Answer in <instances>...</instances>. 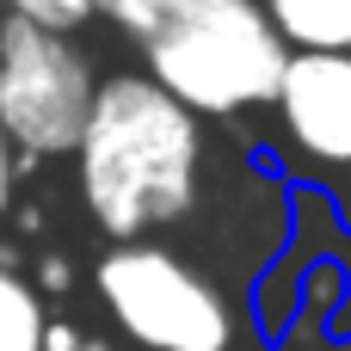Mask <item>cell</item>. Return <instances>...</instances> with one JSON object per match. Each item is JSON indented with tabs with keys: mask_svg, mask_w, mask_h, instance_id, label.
I'll use <instances>...</instances> for the list:
<instances>
[{
	"mask_svg": "<svg viewBox=\"0 0 351 351\" xmlns=\"http://www.w3.org/2000/svg\"><path fill=\"white\" fill-rule=\"evenodd\" d=\"M204 117L173 105L148 74H105L74 142V185L111 247L148 241L197 210L204 191Z\"/></svg>",
	"mask_w": 351,
	"mask_h": 351,
	"instance_id": "obj_1",
	"label": "cell"
},
{
	"mask_svg": "<svg viewBox=\"0 0 351 351\" xmlns=\"http://www.w3.org/2000/svg\"><path fill=\"white\" fill-rule=\"evenodd\" d=\"M136 49L148 62V80L191 117L271 105L278 68L290 56L259 0H173Z\"/></svg>",
	"mask_w": 351,
	"mask_h": 351,
	"instance_id": "obj_2",
	"label": "cell"
},
{
	"mask_svg": "<svg viewBox=\"0 0 351 351\" xmlns=\"http://www.w3.org/2000/svg\"><path fill=\"white\" fill-rule=\"evenodd\" d=\"M93 290L111 327L142 351H234V308L216 278L160 241L105 247L93 265Z\"/></svg>",
	"mask_w": 351,
	"mask_h": 351,
	"instance_id": "obj_3",
	"label": "cell"
},
{
	"mask_svg": "<svg viewBox=\"0 0 351 351\" xmlns=\"http://www.w3.org/2000/svg\"><path fill=\"white\" fill-rule=\"evenodd\" d=\"M99 74L74 37L37 31L25 19H0V130L12 154L56 160L74 154Z\"/></svg>",
	"mask_w": 351,
	"mask_h": 351,
	"instance_id": "obj_4",
	"label": "cell"
},
{
	"mask_svg": "<svg viewBox=\"0 0 351 351\" xmlns=\"http://www.w3.org/2000/svg\"><path fill=\"white\" fill-rule=\"evenodd\" d=\"M271 111L308 167H351V49H290Z\"/></svg>",
	"mask_w": 351,
	"mask_h": 351,
	"instance_id": "obj_5",
	"label": "cell"
},
{
	"mask_svg": "<svg viewBox=\"0 0 351 351\" xmlns=\"http://www.w3.org/2000/svg\"><path fill=\"white\" fill-rule=\"evenodd\" d=\"M284 49H351V0H259Z\"/></svg>",
	"mask_w": 351,
	"mask_h": 351,
	"instance_id": "obj_6",
	"label": "cell"
},
{
	"mask_svg": "<svg viewBox=\"0 0 351 351\" xmlns=\"http://www.w3.org/2000/svg\"><path fill=\"white\" fill-rule=\"evenodd\" d=\"M43 339H49V315L37 290L0 265V351H43Z\"/></svg>",
	"mask_w": 351,
	"mask_h": 351,
	"instance_id": "obj_7",
	"label": "cell"
},
{
	"mask_svg": "<svg viewBox=\"0 0 351 351\" xmlns=\"http://www.w3.org/2000/svg\"><path fill=\"white\" fill-rule=\"evenodd\" d=\"M6 19H25L37 31L74 37L80 25H93V0H6Z\"/></svg>",
	"mask_w": 351,
	"mask_h": 351,
	"instance_id": "obj_8",
	"label": "cell"
},
{
	"mask_svg": "<svg viewBox=\"0 0 351 351\" xmlns=\"http://www.w3.org/2000/svg\"><path fill=\"white\" fill-rule=\"evenodd\" d=\"M12 185H19V154H12V142L0 130V216L12 210Z\"/></svg>",
	"mask_w": 351,
	"mask_h": 351,
	"instance_id": "obj_9",
	"label": "cell"
},
{
	"mask_svg": "<svg viewBox=\"0 0 351 351\" xmlns=\"http://www.w3.org/2000/svg\"><path fill=\"white\" fill-rule=\"evenodd\" d=\"M43 351H111V346H105V339H80V333H68V327H49Z\"/></svg>",
	"mask_w": 351,
	"mask_h": 351,
	"instance_id": "obj_10",
	"label": "cell"
},
{
	"mask_svg": "<svg viewBox=\"0 0 351 351\" xmlns=\"http://www.w3.org/2000/svg\"><path fill=\"white\" fill-rule=\"evenodd\" d=\"M346 204H351V185H346Z\"/></svg>",
	"mask_w": 351,
	"mask_h": 351,
	"instance_id": "obj_11",
	"label": "cell"
}]
</instances>
